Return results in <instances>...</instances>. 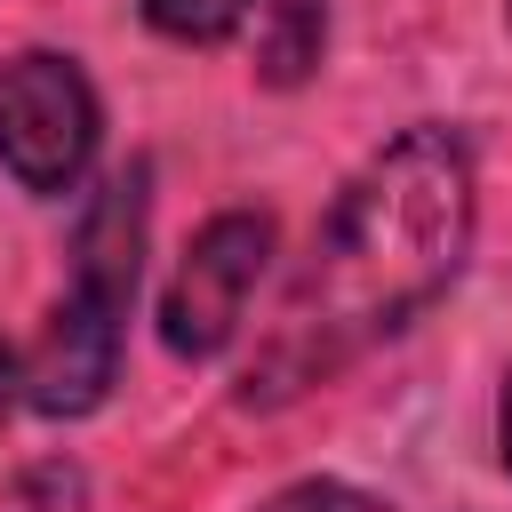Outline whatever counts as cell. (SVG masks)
Segmentation results:
<instances>
[{
    "instance_id": "1",
    "label": "cell",
    "mask_w": 512,
    "mask_h": 512,
    "mask_svg": "<svg viewBox=\"0 0 512 512\" xmlns=\"http://www.w3.org/2000/svg\"><path fill=\"white\" fill-rule=\"evenodd\" d=\"M472 248V160L448 128H400L328 208L312 264L296 272L256 368L240 376L248 408H272L336 376L376 336L408 328Z\"/></svg>"
},
{
    "instance_id": "2",
    "label": "cell",
    "mask_w": 512,
    "mask_h": 512,
    "mask_svg": "<svg viewBox=\"0 0 512 512\" xmlns=\"http://www.w3.org/2000/svg\"><path fill=\"white\" fill-rule=\"evenodd\" d=\"M96 88L72 56L56 48H24L0 64V168L24 192H72L96 160Z\"/></svg>"
},
{
    "instance_id": "3",
    "label": "cell",
    "mask_w": 512,
    "mask_h": 512,
    "mask_svg": "<svg viewBox=\"0 0 512 512\" xmlns=\"http://www.w3.org/2000/svg\"><path fill=\"white\" fill-rule=\"evenodd\" d=\"M264 256H272V216H256V208L208 216L160 296V344L176 360H216L240 336V312H248V288L264 280Z\"/></svg>"
},
{
    "instance_id": "4",
    "label": "cell",
    "mask_w": 512,
    "mask_h": 512,
    "mask_svg": "<svg viewBox=\"0 0 512 512\" xmlns=\"http://www.w3.org/2000/svg\"><path fill=\"white\" fill-rule=\"evenodd\" d=\"M112 368H120V312L64 288L40 344H32V360H24V400L40 416H88L112 392Z\"/></svg>"
},
{
    "instance_id": "5",
    "label": "cell",
    "mask_w": 512,
    "mask_h": 512,
    "mask_svg": "<svg viewBox=\"0 0 512 512\" xmlns=\"http://www.w3.org/2000/svg\"><path fill=\"white\" fill-rule=\"evenodd\" d=\"M320 40H328V0H272L264 40H256V72L272 88H296L320 64Z\"/></svg>"
},
{
    "instance_id": "6",
    "label": "cell",
    "mask_w": 512,
    "mask_h": 512,
    "mask_svg": "<svg viewBox=\"0 0 512 512\" xmlns=\"http://www.w3.org/2000/svg\"><path fill=\"white\" fill-rule=\"evenodd\" d=\"M240 16H248V0H144V24L168 32V40H184V48H216V40H232Z\"/></svg>"
},
{
    "instance_id": "7",
    "label": "cell",
    "mask_w": 512,
    "mask_h": 512,
    "mask_svg": "<svg viewBox=\"0 0 512 512\" xmlns=\"http://www.w3.org/2000/svg\"><path fill=\"white\" fill-rule=\"evenodd\" d=\"M80 504H88V480L64 456H40L0 488V512H80Z\"/></svg>"
},
{
    "instance_id": "8",
    "label": "cell",
    "mask_w": 512,
    "mask_h": 512,
    "mask_svg": "<svg viewBox=\"0 0 512 512\" xmlns=\"http://www.w3.org/2000/svg\"><path fill=\"white\" fill-rule=\"evenodd\" d=\"M264 512H384V504L360 496V488H344V480H296V488H280Z\"/></svg>"
},
{
    "instance_id": "9",
    "label": "cell",
    "mask_w": 512,
    "mask_h": 512,
    "mask_svg": "<svg viewBox=\"0 0 512 512\" xmlns=\"http://www.w3.org/2000/svg\"><path fill=\"white\" fill-rule=\"evenodd\" d=\"M8 392H16V360H8V344H0V416H8Z\"/></svg>"
},
{
    "instance_id": "10",
    "label": "cell",
    "mask_w": 512,
    "mask_h": 512,
    "mask_svg": "<svg viewBox=\"0 0 512 512\" xmlns=\"http://www.w3.org/2000/svg\"><path fill=\"white\" fill-rule=\"evenodd\" d=\"M496 424H504V464H512V376H504V416Z\"/></svg>"
}]
</instances>
